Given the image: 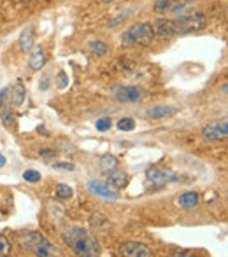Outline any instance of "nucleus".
I'll list each match as a JSON object with an SVG mask.
<instances>
[{
    "mask_svg": "<svg viewBox=\"0 0 228 257\" xmlns=\"http://www.w3.org/2000/svg\"><path fill=\"white\" fill-rule=\"evenodd\" d=\"M63 241L74 254L83 257H93L100 254V245L88 231L83 227H70L63 233Z\"/></svg>",
    "mask_w": 228,
    "mask_h": 257,
    "instance_id": "obj_1",
    "label": "nucleus"
},
{
    "mask_svg": "<svg viewBox=\"0 0 228 257\" xmlns=\"http://www.w3.org/2000/svg\"><path fill=\"white\" fill-rule=\"evenodd\" d=\"M121 41L126 42V44L149 46L155 41V30L149 23H137L123 32Z\"/></svg>",
    "mask_w": 228,
    "mask_h": 257,
    "instance_id": "obj_2",
    "label": "nucleus"
},
{
    "mask_svg": "<svg viewBox=\"0 0 228 257\" xmlns=\"http://www.w3.org/2000/svg\"><path fill=\"white\" fill-rule=\"evenodd\" d=\"M205 25H207V20H205L204 13L184 14L174 21V32H176V35L197 34V32L204 30Z\"/></svg>",
    "mask_w": 228,
    "mask_h": 257,
    "instance_id": "obj_3",
    "label": "nucleus"
},
{
    "mask_svg": "<svg viewBox=\"0 0 228 257\" xmlns=\"http://www.w3.org/2000/svg\"><path fill=\"white\" fill-rule=\"evenodd\" d=\"M25 247L30 248L35 255H41V257H51V255H58V248L53 243H49L48 238L42 236L41 233H30L27 234V238L23 240Z\"/></svg>",
    "mask_w": 228,
    "mask_h": 257,
    "instance_id": "obj_4",
    "label": "nucleus"
},
{
    "mask_svg": "<svg viewBox=\"0 0 228 257\" xmlns=\"http://www.w3.org/2000/svg\"><path fill=\"white\" fill-rule=\"evenodd\" d=\"M202 137L209 142H221V140H226L228 137V121L226 117H223L221 121H214L209 122V124L204 126L202 130Z\"/></svg>",
    "mask_w": 228,
    "mask_h": 257,
    "instance_id": "obj_5",
    "label": "nucleus"
},
{
    "mask_svg": "<svg viewBox=\"0 0 228 257\" xmlns=\"http://www.w3.org/2000/svg\"><path fill=\"white\" fill-rule=\"evenodd\" d=\"M86 187H88V191H90L92 194H95V196H99V198H104V200L116 201V200L119 198L118 189L111 186L109 182H104V180H95V179H92V180H88Z\"/></svg>",
    "mask_w": 228,
    "mask_h": 257,
    "instance_id": "obj_6",
    "label": "nucleus"
},
{
    "mask_svg": "<svg viewBox=\"0 0 228 257\" xmlns=\"http://www.w3.org/2000/svg\"><path fill=\"white\" fill-rule=\"evenodd\" d=\"M114 100L123 103H135L144 98V91L137 86H116L113 89Z\"/></svg>",
    "mask_w": 228,
    "mask_h": 257,
    "instance_id": "obj_7",
    "label": "nucleus"
},
{
    "mask_svg": "<svg viewBox=\"0 0 228 257\" xmlns=\"http://www.w3.org/2000/svg\"><path fill=\"white\" fill-rule=\"evenodd\" d=\"M190 4V0H157L153 6L155 13L165 14V13H181L184 7Z\"/></svg>",
    "mask_w": 228,
    "mask_h": 257,
    "instance_id": "obj_8",
    "label": "nucleus"
},
{
    "mask_svg": "<svg viewBox=\"0 0 228 257\" xmlns=\"http://www.w3.org/2000/svg\"><path fill=\"white\" fill-rule=\"evenodd\" d=\"M147 180L155 186H165L169 182H176L177 177L174 175L171 170H164V168H149L147 170Z\"/></svg>",
    "mask_w": 228,
    "mask_h": 257,
    "instance_id": "obj_9",
    "label": "nucleus"
},
{
    "mask_svg": "<svg viewBox=\"0 0 228 257\" xmlns=\"http://www.w3.org/2000/svg\"><path fill=\"white\" fill-rule=\"evenodd\" d=\"M119 252L126 257H149L151 250L147 245L140 243V241H126L119 247Z\"/></svg>",
    "mask_w": 228,
    "mask_h": 257,
    "instance_id": "obj_10",
    "label": "nucleus"
},
{
    "mask_svg": "<svg viewBox=\"0 0 228 257\" xmlns=\"http://www.w3.org/2000/svg\"><path fill=\"white\" fill-rule=\"evenodd\" d=\"M153 30H155V35H158V37L169 39L176 35V32H174V21L167 20V18H160V20L155 21Z\"/></svg>",
    "mask_w": 228,
    "mask_h": 257,
    "instance_id": "obj_11",
    "label": "nucleus"
},
{
    "mask_svg": "<svg viewBox=\"0 0 228 257\" xmlns=\"http://www.w3.org/2000/svg\"><path fill=\"white\" fill-rule=\"evenodd\" d=\"M25 96H27V88H25V84L21 81H16L13 88H11L9 102L13 103L14 107H20V105L25 102Z\"/></svg>",
    "mask_w": 228,
    "mask_h": 257,
    "instance_id": "obj_12",
    "label": "nucleus"
},
{
    "mask_svg": "<svg viewBox=\"0 0 228 257\" xmlns=\"http://www.w3.org/2000/svg\"><path fill=\"white\" fill-rule=\"evenodd\" d=\"M28 63H30L32 70H41L46 63V54L42 48H34L30 53V58H28Z\"/></svg>",
    "mask_w": 228,
    "mask_h": 257,
    "instance_id": "obj_13",
    "label": "nucleus"
},
{
    "mask_svg": "<svg viewBox=\"0 0 228 257\" xmlns=\"http://www.w3.org/2000/svg\"><path fill=\"white\" fill-rule=\"evenodd\" d=\"M177 108L176 107H169V105H158L147 110V117L149 119H162V117H169V115L176 114Z\"/></svg>",
    "mask_w": 228,
    "mask_h": 257,
    "instance_id": "obj_14",
    "label": "nucleus"
},
{
    "mask_svg": "<svg viewBox=\"0 0 228 257\" xmlns=\"http://www.w3.org/2000/svg\"><path fill=\"white\" fill-rule=\"evenodd\" d=\"M34 46V27H27L20 37V48L23 53H28Z\"/></svg>",
    "mask_w": 228,
    "mask_h": 257,
    "instance_id": "obj_15",
    "label": "nucleus"
},
{
    "mask_svg": "<svg viewBox=\"0 0 228 257\" xmlns=\"http://www.w3.org/2000/svg\"><path fill=\"white\" fill-rule=\"evenodd\" d=\"M109 180H111V186L116 187V189H121V187H125L126 184H128V175H126L125 172H119L118 168L113 170V172L109 173Z\"/></svg>",
    "mask_w": 228,
    "mask_h": 257,
    "instance_id": "obj_16",
    "label": "nucleus"
},
{
    "mask_svg": "<svg viewBox=\"0 0 228 257\" xmlns=\"http://www.w3.org/2000/svg\"><path fill=\"white\" fill-rule=\"evenodd\" d=\"M99 166H100V170H102V172L111 173L113 170L118 168V159H116L113 154H104L102 158H100V161H99Z\"/></svg>",
    "mask_w": 228,
    "mask_h": 257,
    "instance_id": "obj_17",
    "label": "nucleus"
},
{
    "mask_svg": "<svg viewBox=\"0 0 228 257\" xmlns=\"http://www.w3.org/2000/svg\"><path fill=\"white\" fill-rule=\"evenodd\" d=\"M197 203H198V194L197 193H184L183 196L179 198V205L184 206V208H193Z\"/></svg>",
    "mask_w": 228,
    "mask_h": 257,
    "instance_id": "obj_18",
    "label": "nucleus"
},
{
    "mask_svg": "<svg viewBox=\"0 0 228 257\" xmlns=\"http://www.w3.org/2000/svg\"><path fill=\"white\" fill-rule=\"evenodd\" d=\"M55 194L60 200H70V198L74 196V191H72V187L67 186V184H58Z\"/></svg>",
    "mask_w": 228,
    "mask_h": 257,
    "instance_id": "obj_19",
    "label": "nucleus"
},
{
    "mask_svg": "<svg viewBox=\"0 0 228 257\" xmlns=\"http://www.w3.org/2000/svg\"><path fill=\"white\" fill-rule=\"evenodd\" d=\"M88 48L95 56H104V54H107V44L102 41H92L88 44Z\"/></svg>",
    "mask_w": 228,
    "mask_h": 257,
    "instance_id": "obj_20",
    "label": "nucleus"
},
{
    "mask_svg": "<svg viewBox=\"0 0 228 257\" xmlns=\"http://www.w3.org/2000/svg\"><path fill=\"white\" fill-rule=\"evenodd\" d=\"M7 95H9V89L4 88L2 91H0V117L9 110V96Z\"/></svg>",
    "mask_w": 228,
    "mask_h": 257,
    "instance_id": "obj_21",
    "label": "nucleus"
},
{
    "mask_svg": "<svg viewBox=\"0 0 228 257\" xmlns=\"http://www.w3.org/2000/svg\"><path fill=\"white\" fill-rule=\"evenodd\" d=\"M133 128H135V121L132 117H123L118 121V130L121 132H132Z\"/></svg>",
    "mask_w": 228,
    "mask_h": 257,
    "instance_id": "obj_22",
    "label": "nucleus"
},
{
    "mask_svg": "<svg viewBox=\"0 0 228 257\" xmlns=\"http://www.w3.org/2000/svg\"><path fill=\"white\" fill-rule=\"evenodd\" d=\"M23 180H27L28 184H37L39 180H41V173H39L37 170H25Z\"/></svg>",
    "mask_w": 228,
    "mask_h": 257,
    "instance_id": "obj_23",
    "label": "nucleus"
},
{
    "mask_svg": "<svg viewBox=\"0 0 228 257\" xmlns=\"http://www.w3.org/2000/svg\"><path fill=\"white\" fill-rule=\"evenodd\" d=\"M11 250H13V248H11L9 240H7L6 236H2V234H0V257H2V255H9Z\"/></svg>",
    "mask_w": 228,
    "mask_h": 257,
    "instance_id": "obj_24",
    "label": "nucleus"
},
{
    "mask_svg": "<svg viewBox=\"0 0 228 257\" xmlns=\"http://www.w3.org/2000/svg\"><path fill=\"white\" fill-rule=\"evenodd\" d=\"M111 126H113V122H111L109 117H100L99 121L95 122V128L99 130V132H107Z\"/></svg>",
    "mask_w": 228,
    "mask_h": 257,
    "instance_id": "obj_25",
    "label": "nucleus"
},
{
    "mask_svg": "<svg viewBox=\"0 0 228 257\" xmlns=\"http://www.w3.org/2000/svg\"><path fill=\"white\" fill-rule=\"evenodd\" d=\"M67 82H68L67 74H65V72H60V74H58V88H65Z\"/></svg>",
    "mask_w": 228,
    "mask_h": 257,
    "instance_id": "obj_26",
    "label": "nucleus"
},
{
    "mask_svg": "<svg viewBox=\"0 0 228 257\" xmlns=\"http://www.w3.org/2000/svg\"><path fill=\"white\" fill-rule=\"evenodd\" d=\"M55 168H61V170H68V172H72L74 170V165H70V163H55Z\"/></svg>",
    "mask_w": 228,
    "mask_h": 257,
    "instance_id": "obj_27",
    "label": "nucleus"
},
{
    "mask_svg": "<svg viewBox=\"0 0 228 257\" xmlns=\"http://www.w3.org/2000/svg\"><path fill=\"white\" fill-rule=\"evenodd\" d=\"M6 156H4L2 153H0V168H2V166H6Z\"/></svg>",
    "mask_w": 228,
    "mask_h": 257,
    "instance_id": "obj_28",
    "label": "nucleus"
},
{
    "mask_svg": "<svg viewBox=\"0 0 228 257\" xmlns=\"http://www.w3.org/2000/svg\"><path fill=\"white\" fill-rule=\"evenodd\" d=\"M39 154H41V156H55V153H53V151H41Z\"/></svg>",
    "mask_w": 228,
    "mask_h": 257,
    "instance_id": "obj_29",
    "label": "nucleus"
},
{
    "mask_svg": "<svg viewBox=\"0 0 228 257\" xmlns=\"http://www.w3.org/2000/svg\"><path fill=\"white\" fill-rule=\"evenodd\" d=\"M102 2H106V4H111V2H116V0H102Z\"/></svg>",
    "mask_w": 228,
    "mask_h": 257,
    "instance_id": "obj_30",
    "label": "nucleus"
},
{
    "mask_svg": "<svg viewBox=\"0 0 228 257\" xmlns=\"http://www.w3.org/2000/svg\"><path fill=\"white\" fill-rule=\"evenodd\" d=\"M23 2H32V0H23Z\"/></svg>",
    "mask_w": 228,
    "mask_h": 257,
    "instance_id": "obj_31",
    "label": "nucleus"
}]
</instances>
